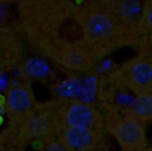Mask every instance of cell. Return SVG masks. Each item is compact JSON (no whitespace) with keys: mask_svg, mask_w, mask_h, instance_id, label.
<instances>
[{"mask_svg":"<svg viewBox=\"0 0 152 151\" xmlns=\"http://www.w3.org/2000/svg\"><path fill=\"white\" fill-rule=\"evenodd\" d=\"M77 4L71 0H20L19 28L40 53L62 39H75L66 34L74 24Z\"/></svg>","mask_w":152,"mask_h":151,"instance_id":"1","label":"cell"},{"mask_svg":"<svg viewBox=\"0 0 152 151\" xmlns=\"http://www.w3.org/2000/svg\"><path fill=\"white\" fill-rule=\"evenodd\" d=\"M75 20L80 40L99 61L121 48L139 47V35L134 30L94 4H77Z\"/></svg>","mask_w":152,"mask_h":151,"instance_id":"2","label":"cell"},{"mask_svg":"<svg viewBox=\"0 0 152 151\" xmlns=\"http://www.w3.org/2000/svg\"><path fill=\"white\" fill-rule=\"evenodd\" d=\"M105 127L117 142L120 151H145L150 146L146 125L133 116L127 108L102 105Z\"/></svg>","mask_w":152,"mask_h":151,"instance_id":"3","label":"cell"},{"mask_svg":"<svg viewBox=\"0 0 152 151\" xmlns=\"http://www.w3.org/2000/svg\"><path fill=\"white\" fill-rule=\"evenodd\" d=\"M112 88L133 97L152 92V53L138 52L106 78Z\"/></svg>","mask_w":152,"mask_h":151,"instance_id":"4","label":"cell"},{"mask_svg":"<svg viewBox=\"0 0 152 151\" xmlns=\"http://www.w3.org/2000/svg\"><path fill=\"white\" fill-rule=\"evenodd\" d=\"M58 131L62 127L105 131V117L101 109L85 101L63 100L53 104Z\"/></svg>","mask_w":152,"mask_h":151,"instance_id":"5","label":"cell"},{"mask_svg":"<svg viewBox=\"0 0 152 151\" xmlns=\"http://www.w3.org/2000/svg\"><path fill=\"white\" fill-rule=\"evenodd\" d=\"M41 53L74 72L90 71L100 61L80 39H63L53 44Z\"/></svg>","mask_w":152,"mask_h":151,"instance_id":"6","label":"cell"},{"mask_svg":"<svg viewBox=\"0 0 152 151\" xmlns=\"http://www.w3.org/2000/svg\"><path fill=\"white\" fill-rule=\"evenodd\" d=\"M27 142H38L43 144L57 139L58 125L53 104L37 106L35 111L19 126Z\"/></svg>","mask_w":152,"mask_h":151,"instance_id":"7","label":"cell"},{"mask_svg":"<svg viewBox=\"0 0 152 151\" xmlns=\"http://www.w3.org/2000/svg\"><path fill=\"white\" fill-rule=\"evenodd\" d=\"M33 91L27 83H17L6 91L4 109L9 118V125L19 127L36 109Z\"/></svg>","mask_w":152,"mask_h":151,"instance_id":"8","label":"cell"},{"mask_svg":"<svg viewBox=\"0 0 152 151\" xmlns=\"http://www.w3.org/2000/svg\"><path fill=\"white\" fill-rule=\"evenodd\" d=\"M107 132L88 128L62 127L57 140L66 151H100L104 150Z\"/></svg>","mask_w":152,"mask_h":151,"instance_id":"9","label":"cell"},{"mask_svg":"<svg viewBox=\"0 0 152 151\" xmlns=\"http://www.w3.org/2000/svg\"><path fill=\"white\" fill-rule=\"evenodd\" d=\"M110 13L134 30L140 38L139 23L142 10V0H83Z\"/></svg>","mask_w":152,"mask_h":151,"instance_id":"10","label":"cell"},{"mask_svg":"<svg viewBox=\"0 0 152 151\" xmlns=\"http://www.w3.org/2000/svg\"><path fill=\"white\" fill-rule=\"evenodd\" d=\"M138 52L152 53V0H144L139 23Z\"/></svg>","mask_w":152,"mask_h":151,"instance_id":"11","label":"cell"},{"mask_svg":"<svg viewBox=\"0 0 152 151\" xmlns=\"http://www.w3.org/2000/svg\"><path fill=\"white\" fill-rule=\"evenodd\" d=\"M127 109L146 126L149 124H151L152 94L149 93L134 96Z\"/></svg>","mask_w":152,"mask_h":151,"instance_id":"12","label":"cell"},{"mask_svg":"<svg viewBox=\"0 0 152 151\" xmlns=\"http://www.w3.org/2000/svg\"><path fill=\"white\" fill-rule=\"evenodd\" d=\"M28 144L19 129L9 125L0 133V151H26Z\"/></svg>","mask_w":152,"mask_h":151,"instance_id":"13","label":"cell"},{"mask_svg":"<svg viewBox=\"0 0 152 151\" xmlns=\"http://www.w3.org/2000/svg\"><path fill=\"white\" fill-rule=\"evenodd\" d=\"M20 0H0V3L3 4H7V3H16L19 2Z\"/></svg>","mask_w":152,"mask_h":151,"instance_id":"14","label":"cell"},{"mask_svg":"<svg viewBox=\"0 0 152 151\" xmlns=\"http://www.w3.org/2000/svg\"><path fill=\"white\" fill-rule=\"evenodd\" d=\"M145 151H152V146H149Z\"/></svg>","mask_w":152,"mask_h":151,"instance_id":"15","label":"cell"},{"mask_svg":"<svg viewBox=\"0 0 152 151\" xmlns=\"http://www.w3.org/2000/svg\"><path fill=\"white\" fill-rule=\"evenodd\" d=\"M100 151H112V150H105V149H104V150H100Z\"/></svg>","mask_w":152,"mask_h":151,"instance_id":"16","label":"cell"},{"mask_svg":"<svg viewBox=\"0 0 152 151\" xmlns=\"http://www.w3.org/2000/svg\"><path fill=\"white\" fill-rule=\"evenodd\" d=\"M39 151H44V150H39Z\"/></svg>","mask_w":152,"mask_h":151,"instance_id":"17","label":"cell"}]
</instances>
